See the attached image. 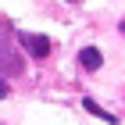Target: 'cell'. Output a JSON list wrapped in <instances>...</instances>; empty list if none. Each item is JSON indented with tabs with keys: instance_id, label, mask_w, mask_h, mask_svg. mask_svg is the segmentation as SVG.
<instances>
[{
	"instance_id": "obj_5",
	"label": "cell",
	"mask_w": 125,
	"mask_h": 125,
	"mask_svg": "<svg viewBox=\"0 0 125 125\" xmlns=\"http://www.w3.org/2000/svg\"><path fill=\"white\" fill-rule=\"evenodd\" d=\"M122 29H125V25H122Z\"/></svg>"
},
{
	"instance_id": "obj_4",
	"label": "cell",
	"mask_w": 125,
	"mask_h": 125,
	"mask_svg": "<svg viewBox=\"0 0 125 125\" xmlns=\"http://www.w3.org/2000/svg\"><path fill=\"white\" fill-rule=\"evenodd\" d=\"M4 96H7V82H0V100H4Z\"/></svg>"
},
{
	"instance_id": "obj_2",
	"label": "cell",
	"mask_w": 125,
	"mask_h": 125,
	"mask_svg": "<svg viewBox=\"0 0 125 125\" xmlns=\"http://www.w3.org/2000/svg\"><path fill=\"white\" fill-rule=\"evenodd\" d=\"M79 64L89 68V72H96V68H100V50H96V47H86L82 54H79Z\"/></svg>"
},
{
	"instance_id": "obj_3",
	"label": "cell",
	"mask_w": 125,
	"mask_h": 125,
	"mask_svg": "<svg viewBox=\"0 0 125 125\" xmlns=\"http://www.w3.org/2000/svg\"><path fill=\"white\" fill-rule=\"evenodd\" d=\"M82 107H86V111H89V115H96V118H104V122H115V115H107V111H104V107H100V104H96V100H89V96H86V100H82Z\"/></svg>"
},
{
	"instance_id": "obj_1",
	"label": "cell",
	"mask_w": 125,
	"mask_h": 125,
	"mask_svg": "<svg viewBox=\"0 0 125 125\" xmlns=\"http://www.w3.org/2000/svg\"><path fill=\"white\" fill-rule=\"evenodd\" d=\"M18 39H21V47L29 50L32 57H50V39H47V36H32V32H21Z\"/></svg>"
}]
</instances>
